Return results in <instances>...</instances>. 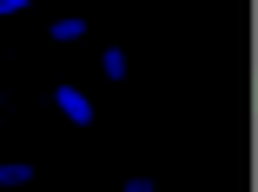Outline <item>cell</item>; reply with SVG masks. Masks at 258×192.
<instances>
[{
  "instance_id": "1",
  "label": "cell",
  "mask_w": 258,
  "mask_h": 192,
  "mask_svg": "<svg viewBox=\"0 0 258 192\" xmlns=\"http://www.w3.org/2000/svg\"><path fill=\"white\" fill-rule=\"evenodd\" d=\"M53 106H60V113H67L73 126H93V106H86V93H73V86H60V93H53Z\"/></svg>"
},
{
  "instance_id": "2",
  "label": "cell",
  "mask_w": 258,
  "mask_h": 192,
  "mask_svg": "<svg viewBox=\"0 0 258 192\" xmlns=\"http://www.w3.org/2000/svg\"><path fill=\"white\" fill-rule=\"evenodd\" d=\"M27 179H33L27 166H0V185H27Z\"/></svg>"
}]
</instances>
